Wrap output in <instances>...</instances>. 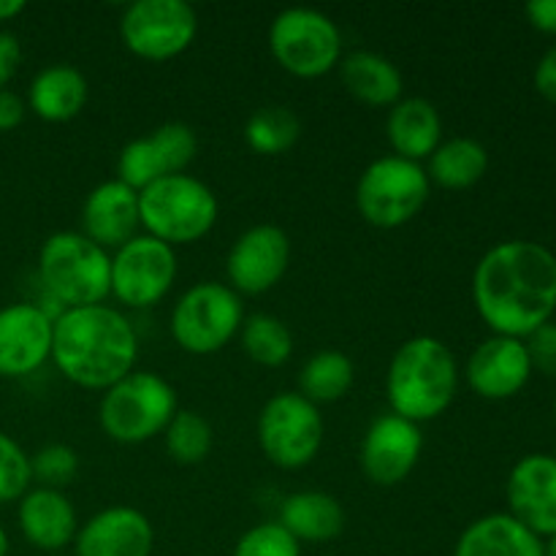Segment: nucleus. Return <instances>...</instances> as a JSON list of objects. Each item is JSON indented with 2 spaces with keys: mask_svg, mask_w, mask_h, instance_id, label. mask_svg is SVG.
Instances as JSON below:
<instances>
[{
  "mask_svg": "<svg viewBox=\"0 0 556 556\" xmlns=\"http://www.w3.org/2000/svg\"><path fill=\"white\" fill-rule=\"evenodd\" d=\"M472 302L494 334L527 340L556 313V255L532 239L494 244L472 271Z\"/></svg>",
  "mask_w": 556,
  "mask_h": 556,
  "instance_id": "obj_1",
  "label": "nucleus"
},
{
  "mask_svg": "<svg viewBox=\"0 0 556 556\" xmlns=\"http://www.w3.org/2000/svg\"><path fill=\"white\" fill-rule=\"evenodd\" d=\"M139 334L125 313L109 304L63 309L54 318L52 362L63 378L90 391L112 389L134 372Z\"/></svg>",
  "mask_w": 556,
  "mask_h": 556,
  "instance_id": "obj_2",
  "label": "nucleus"
},
{
  "mask_svg": "<svg viewBox=\"0 0 556 556\" xmlns=\"http://www.w3.org/2000/svg\"><path fill=\"white\" fill-rule=\"evenodd\" d=\"M459 364L443 340L418 334L402 342L386 372L391 413L413 424L440 418L456 400Z\"/></svg>",
  "mask_w": 556,
  "mask_h": 556,
  "instance_id": "obj_3",
  "label": "nucleus"
},
{
  "mask_svg": "<svg viewBox=\"0 0 556 556\" xmlns=\"http://www.w3.org/2000/svg\"><path fill=\"white\" fill-rule=\"evenodd\" d=\"M38 280L60 309L103 304L112 296V255L81 231H58L38 250Z\"/></svg>",
  "mask_w": 556,
  "mask_h": 556,
  "instance_id": "obj_4",
  "label": "nucleus"
},
{
  "mask_svg": "<svg viewBox=\"0 0 556 556\" xmlns=\"http://www.w3.org/2000/svg\"><path fill=\"white\" fill-rule=\"evenodd\" d=\"M177 410V391L166 378L150 369H134L103 391L98 424L114 443L141 445L166 432Z\"/></svg>",
  "mask_w": 556,
  "mask_h": 556,
  "instance_id": "obj_5",
  "label": "nucleus"
},
{
  "mask_svg": "<svg viewBox=\"0 0 556 556\" xmlns=\"http://www.w3.org/2000/svg\"><path fill=\"white\" fill-rule=\"evenodd\" d=\"M217 195L193 174H172L139 190L141 228L150 237L172 244H193L217 223Z\"/></svg>",
  "mask_w": 556,
  "mask_h": 556,
  "instance_id": "obj_6",
  "label": "nucleus"
},
{
  "mask_svg": "<svg viewBox=\"0 0 556 556\" xmlns=\"http://www.w3.org/2000/svg\"><path fill=\"white\" fill-rule=\"evenodd\" d=\"M242 324V296L228 282H195L172 309V337L190 356L223 351L239 334Z\"/></svg>",
  "mask_w": 556,
  "mask_h": 556,
  "instance_id": "obj_7",
  "label": "nucleus"
},
{
  "mask_svg": "<svg viewBox=\"0 0 556 556\" xmlns=\"http://www.w3.org/2000/svg\"><path fill=\"white\" fill-rule=\"evenodd\" d=\"M269 52L291 76L318 79L340 65L342 33L324 11L291 5L271 20Z\"/></svg>",
  "mask_w": 556,
  "mask_h": 556,
  "instance_id": "obj_8",
  "label": "nucleus"
},
{
  "mask_svg": "<svg viewBox=\"0 0 556 556\" xmlns=\"http://www.w3.org/2000/svg\"><path fill=\"white\" fill-rule=\"evenodd\" d=\"M432 182L421 163L383 155L369 163L356 182V210L369 226L400 228L427 206Z\"/></svg>",
  "mask_w": 556,
  "mask_h": 556,
  "instance_id": "obj_9",
  "label": "nucleus"
},
{
  "mask_svg": "<svg viewBox=\"0 0 556 556\" xmlns=\"http://www.w3.org/2000/svg\"><path fill=\"white\" fill-rule=\"evenodd\" d=\"M255 432L271 465L280 470H302L320 454L326 424L318 405L304 400L299 391H280L261 407Z\"/></svg>",
  "mask_w": 556,
  "mask_h": 556,
  "instance_id": "obj_10",
  "label": "nucleus"
},
{
  "mask_svg": "<svg viewBox=\"0 0 556 556\" xmlns=\"http://www.w3.org/2000/svg\"><path fill=\"white\" fill-rule=\"evenodd\" d=\"M199 33V14L185 0H136L119 16V38L136 58L163 63L182 54Z\"/></svg>",
  "mask_w": 556,
  "mask_h": 556,
  "instance_id": "obj_11",
  "label": "nucleus"
},
{
  "mask_svg": "<svg viewBox=\"0 0 556 556\" xmlns=\"http://www.w3.org/2000/svg\"><path fill=\"white\" fill-rule=\"evenodd\" d=\"M177 280V253L172 244L136 233L112 255V296L130 309L155 307Z\"/></svg>",
  "mask_w": 556,
  "mask_h": 556,
  "instance_id": "obj_12",
  "label": "nucleus"
},
{
  "mask_svg": "<svg viewBox=\"0 0 556 556\" xmlns=\"http://www.w3.org/2000/svg\"><path fill=\"white\" fill-rule=\"evenodd\" d=\"M199 152V139L188 123H163L152 134L128 141L117 155V179L134 190L150 188L157 179L185 174Z\"/></svg>",
  "mask_w": 556,
  "mask_h": 556,
  "instance_id": "obj_13",
  "label": "nucleus"
},
{
  "mask_svg": "<svg viewBox=\"0 0 556 556\" xmlns=\"http://www.w3.org/2000/svg\"><path fill=\"white\" fill-rule=\"evenodd\" d=\"M291 264V239L275 223H258L237 237L226 258L228 286L242 296L271 291Z\"/></svg>",
  "mask_w": 556,
  "mask_h": 556,
  "instance_id": "obj_14",
  "label": "nucleus"
},
{
  "mask_svg": "<svg viewBox=\"0 0 556 556\" xmlns=\"http://www.w3.org/2000/svg\"><path fill=\"white\" fill-rule=\"evenodd\" d=\"M424 451L421 424L396 413H383L364 432L358 445V465L375 486H396L416 470Z\"/></svg>",
  "mask_w": 556,
  "mask_h": 556,
  "instance_id": "obj_15",
  "label": "nucleus"
},
{
  "mask_svg": "<svg viewBox=\"0 0 556 556\" xmlns=\"http://www.w3.org/2000/svg\"><path fill=\"white\" fill-rule=\"evenodd\" d=\"M54 315L43 304L14 302L0 307V378H27L52 358Z\"/></svg>",
  "mask_w": 556,
  "mask_h": 556,
  "instance_id": "obj_16",
  "label": "nucleus"
},
{
  "mask_svg": "<svg viewBox=\"0 0 556 556\" xmlns=\"http://www.w3.org/2000/svg\"><path fill=\"white\" fill-rule=\"evenodd\" d=\"M508 514L535 532L538 538L556 535V456L530 454L519 459L505 483Z\"/></svg>",
  "mask_w": 556,
  "mask_h": 556,
  "instance_id": "obj_17",
  "label": "nucleus"
},
{
  "mask_svg": "<svg viewBox=\"0 0 556 556\" xmlns=\"http://www.w3.org/2000/svg\"><path fill=\"white\" fill-rule=\"evenodd\" d=\"M467 386L483 400H510L532 378V362L525 340L492 334L470 353L465 364Z\"/></svg>",
  "mask_w": 556,
  "mask_h": 556,
  "instance_id": "obj_18",
  "label": "nucleus"
},
{
  "mask_svg": "<svg viewBox=\"0 0 556 556\" xmlns=\"http://www.w3.org/2000/svg\"><path fill=\"white\" fill-rule=\"evenodd\" d=\"M155 530L147 514L128 505H112L79 527L74 538L76 556H152Z\"/></svg>",
  "mask_w": 556,
  "mask_h": 556,
  "instance_id": "obj_19",
  "label": "nucleus"
},
{
  "mask_svg": "<svg viewBox=\"0 0 556 556\" xmlns=\"http://www.w3.org/2000/svg\"><path fill=\"white\" fill-rule=\"evenodd\" d=\"M139 226V190L119 179L96 185L81 204V233L103 250L123 248Z\"/></svg>",
  "mask_w": 556,
  "mask_h": 556,
  "instance_id": "obj_20",
  "label": "nucleus"
},
{
  "mask_svg": "<svg viewBox=\"0 0 556 556\" xmlns=\"http://www.w3.org/2000/svg\"><path fill=\"white\" fill-rule=\"evenodd\" d=\"M20 532L33 548L47 554H60L65 546H74L79 532L76 508L58 489L36 486L20 500L16 508Z\"/></svg>",
  "mask_w": 556,
  "mask_h": 556,
  "instance_id": "obj_21",
  "label": "nucleus"
},
{
  "mask_svg": "<svg viewBox=\"0 0 556 556\" xmlns=\"http://www.w3.org/2000/svg\"><path fill=\"white\" fill-rule=\"evenodd\" d=\"M386 136L394 150V155L405 161L421 163L424 157L432 155L443 139V119H440L438 106L421 96H410L396 101L389 109L386 119Z\"/></svg>",
  "mask_w": 556,
  "mask_h": 556,
  "instance_id": "obj_22",
  "label": "nucleus"
},
{
  "mask_svg": "<svg viewBox=\"0 0 556 556\" xmlns=\"http://www.w3.org/2000/svg\"><path fill=\"white\" fill-rule=\"evenodd\" d=\"M90 87L76 65L52 63L38 71L27 87V109L43 123H68L85 109Z\"/></svg>",
  "mask_w": 556,
  "mask_h": 556,
  "instance_id": "obj_23",
  "label": "nucleus"
},
{
  "mask_svg": "<svg viewBox=\"0 0 556 556\" xmlns=\"http://www.w3.org/2000/svg\"><path fill=\"white\" fill-rule=\"evenodd\" d=\"M277 525L291 532L299 543H329L345 530V508L334 494L304 489L282 500Z\"/></svg>",
  "mask_w": 556,
  "mask_h": 556,
  "instance_id": "obj_24",
  "label": "nucleus"
},
{
  "mask_svg": "<svg viewBox=\"0 0 556 556\" xmlns=\"http://www.w3.org/2000/svg\"><path fill=\"white\" fill-rule=\"evenodd\" d=\"M454 556H543V541L510 514H489L465 527Z\"/></svg>",
  "mask_w": 556,
  "mask_h": 556,
  "instance_id": "obj_25",
  "label": "nucleus"
},
{
  "mask_svg": "<svg viewBox=\"0 0 556 556\" xmlns=\"http://www.w3.org/2000/svg\"><path fill=\"white\" fill-rule=\"evenodd\" d=\"M337 68H340L342 85L356 101L378 109H391L396 101H402V90H405L402 71L383 54L356 49L345 54Z\"/></svg>",
  "mask_w": 556,
  "mask_h": 556,
  "instance_id": "obj_26",
  "label": "nucleus"
},
{
  "mask_svg": "<svg viewBox=\"0 0 556 556\" xmlns=\"http://www.w3.org/2000/svg\"><path fill=\"white\" fill-rule=\"evenodd\" d=\"M489 172V150L470 136H454L440 141L438 150L429 155L427 177L445 190H467L483 179Z\"/></svg>",
  "mask_w": 556,
  "mask_h": 556,
  "instance_id": "obj_27",
  "label": "nucleus"
},
{
  "mask_svg": "<svg viewBox=\"0 0 556 556\" xmlns=\"http://www.w3.org/2000/svg\"><path fill=\"white\" fill-rule=\"evenodd\" d=\"M356 380V367L351 356L334 348L313 353L299 369V394L313 405H331L348 396Z\"/></svg>",
  "mask_w": 556,
  "mask_h": 556,
  "instance_id": "obj_28",
  "label": "nucleus"
},
{
  "mask_svg": "<svg viewBox=\"0 0 556 556\" xmlns=\"http://www.w3.org/2000/svg\"><path fill=\"white\" fill-rule=\"evenodd\" d=\"M239 337H242V348L248 358L258 364V367L277 369L288 364V358L293 356L291 329H288L286 320L275 318V315L255 313L244 318Z\"/></svg>",
  "mask_w": 556,
  "mask_h": 556,
  "instance_id": "obj_29",
  "label": "nucleus"
},
{
  "mask_svg": "<svg viewBox=\"0 0 556 556\" xmlns=\"http://www.w3.org/2000/svg\"><path fill=\"white\" fill-rule=\"evenodd\" d=\"M299 136H302V119L288 106L255 109L244 123V141L255 155H282L293 150Z\"/></svg>",
  "mask_w": 556,
  "mask_h": 556,
  "instance_id": "obj_30",
  "label": "nucleus"
},
{
  "mask_svg": "<svg viewBox=\"0 0 556 556\" xmlns=\"http://www.w3.org/2000/svg\"><path fill=\"white\" fill-rule=\"evenodd\" d=\"M166 451L177 465H201L212 454L215 445V429L201 413L195 410H177L172 424L163 432Z\"/></svg>",
  "mask_w": 556,
  "mask_h": 556,
  "instance_id": "obj_31",
  "label": "nucleus"
},
{
  "mask_svg": "<svg viewBox=\"0 0 556 556\" xmlns=\"http://www.w3.org/2000/svg\"><path fill=\"white\" fill-rule=\"evenodd\" d=\"M30 472L38 486L63 492L79 472V454L65 443H49L30 456Z\"/></svg>",
  "mask_w": 556,
  "mask_h": 556,
  "instance_id": "obj_32",
  "label": "nucleus"
},
{
  "mask_svg": "<svg viewBox=\"0 0 556 556\" xmlns=\"http://www.w3.org/2000/svg\"><path fill=\"white\" fill-rule=\"evenodd\" d=\"M30 456L9 434L0 432V505L16 503L30 492Z\"/></svg>",
  "mask_w": 556,
  "mask_h": 556,
  "instance_id": "obj_33",
  "label": "nucleus"
},
{
  "mask_svg": "<svg viewBox=\"0 0 556 556\" xmlns=\"http://www.w3.org/2000/svg\"><path fill=\"white\" fill-rule=\"evenodd\" d=\"M233 556H302V543L277 521H264L239 538Z\"/></svg>",
  "mask_w": 556,
  "mask_h": 556,
  "instance_id": "obj_34",
  "label": "nucleus"
},
{
  "mask_svg": "<svg viewBox=\"0 0 556 556\" xmlns=\"http://www.w3.org/2000/svg\"><path fill=\"white\" fill-rule=\"evenodd\" d=\"M527 353H530L532 372H543L548 378H556V324L548 320L546 326H541L538 331H532L525 340Z\"/></svg>",
  "mask_w": 556,
  "mask_h": 556,
  "instance_id": "obj_35",
  "label": "nucleus"
},
{
  "mask_svg": "<svg viewBox=\"0 0 556 556\" xmlns=\"http://www.w3.org/2000/svg\"><path fill=\"white\" fill-rule=\"evenodd\" d=\"M22 63V43L14 33L0 30V90L16 76Z\"/></svg>",
  "mask_w": 556,
  "mask_h": 556,
  "instance_id": "obj_36",
  "label": "nucleus"
},
{
  "mask_svg": "<svg viewBox=\"0 0 556 556\" xmlns=\"http://www.w3.org/2000/svg\"><path fill=\"white\" fill-rule=\"evenodd\" d=\"M25 112H27V103L22 101L14 90L3 87V90H0V134H9V130H14L16 125H22Z\"/></svg>",
  "mask_w": 556,
  "mask_h": 556,
  "instance_id": "obj_37",
  "label": "nucleus"
},
{
  "mask_svg": "<svg viewBox=\"0 0 556 556\" xmlns=\"http://www.w3.org/2000/svg\"><path fill=\"white\" fill-rule=\"evenodd\" d=\"M535 90L541 92L546 101L556 103V47L548 49L535 65Z\"/></svg>",
  "mask_w": 556,
  "mask_h": 556,
  "instance_id": "obj_38",
  "label": "nucleus"
},
{
  "mask_svg": "<svg viewBox=\"0 0 556 556\" xmlns=\"http://www.w3.org/2000/svg\"><path fill=\"white\" fill-rule=\"evenodd\" d=\"M525 14L535 30L556 36V0H530Z\"/></svg>",
  "mask_w": 556,
  "mask_h": 556,
  "instance_id": "obj_39",
  "label": "nucleus"
},
{
  "mask_svg": "<svg viewBox=\"0 0 556 556\" xmlns=\"http://www.w3.org/2000/svg\"><path fill=\"white\" fill-rule=\"evenodd\" d=\"M27 9L25 0H0V22H11Z\"/></svg>",
  "mask_w": 556,
  "mask_h": 556,
  "instance_id": "obj_40",
  "label": "nucleus"
},
{
  "mask_svg": "<svg viewBox=\"0 0 556 556\" xmlns=\"http://www.w3.org/2000/svg\"><path fill=\"white\" fill-rule=\"evenodd\" d=\"M0 556H9V532L0 525Z\"/></svg>",
  "mask_w": 556,
  "mask_h": 556,
  "instance_id": "obj_41",
  "label": "nucleus"
},
{
  "mask_svg": "<svg viewBox=\"0 0 556 556\" xmlns=\"http://www.w3.org/2000/svg\"><path fill=\"white\" fill-rule=\"evenodd\" d=\"M543 556H556V535L548 538V543H543Z\"/></svg>",
  "mask_w": 556,
  "mask_h": 556,
  "instance_id": "obj_42",
  "label": "nucleus"
},
{
  "mask_svg": "<svg viewBox=\"0 0 556 556\" xmlns=\"http://www.w3.org/2000/svg\"><path fill=\"white\" fill-rule=\"evenodd\" d=\"M554 421H556V400H554Z\"/></svg>",
  "mask_w": 556,
  "mask_h": 556,
  "instance_id": "obj_43",
  "label": "nucleus"
},
{
  "mask_svg": "<svg viewBox=\"0 0 556 556\" xmlns=\"http://www.w3.org/2000/svg\"><path fill=\"white\" fill-rule=\"evenodd\" d=\"M49 556H63V554H49Z\"/></svg>",
  "mask_w": 556,
  "mask_h": 556,
  "instance_id": "obj_44",
  "label": "nucleus"
}]
</instances>
